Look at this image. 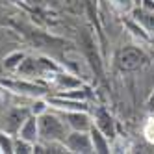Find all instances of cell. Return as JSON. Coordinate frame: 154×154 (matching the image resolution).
Masks as SVG:
<instances>
[{"mask_svg":"<svg viewBox=\"0 0 154 154\" xmlns=\"http://www.w3.org/2000/svg\"><path fill=\"white\" fill-rule=\"evenodd\" d=\"M37 125H39V136H43L47 141H63L65 143V126L56 115L41 113Z\"/></svg>","mask_w":154,"mask_h":154,"instance_id":"obj_1","label":"cell"},{"mask_svg":"<svg viewBox=\"0 0 154 154\" xmlns=\"http://www.w3.org/2000/svg\"><path fill=\"white\" fill-rule=\"evenodd\" d=\"M145 61H147L145 54H143L141 50H137V48H125V50H121L117 54V63H119V67L123 71L137 69L139 65L145 63Z\"/></svg>","mask_w":154,"mask_h":154,"instance_id":"obj_2","label":"cell"},{"mask_svg":"<svg viewBox=\"0 0 154 154\" xmlns=\"http://www.w3.org/2000/svg\"><path fill=\"white\" fill-rule=\"evenodd\" d=\"M65 143H67L69 152H91V149H93L91 137L82 130H76L74 134L67 136L65 137Z\"/></svg>","mask_w":154,"mask_h":154,"instance_id":"obj_3","label":"cell"},{"mask_svg":"<svg viewBox=\"0 0 154 154\" xmlns=\"http://www.w3.org/2000/svg\"><path fill=\"white\" fill-rule=\"evenodd\" d=\"M63 117L67 119V125H71L74 130H82V132H85L87 128L91 126L89 117H87L85 113H80V109H72V112H67Z\"/></svg>","mask_w":154,"mask_h":154,"instance_id":"obj_4","label":"cell"},{"mask_svg":"<svg viewBox=\"0 0 154 154\" xmlns=\"http://www.w3.org/2000/svg\"><path fill=\"white\" fill-rule=\"evenodd\" d=\"M19 136L23 137V139H26V141H30V143H34L37 139V136H39V125H37V121L34 117H28L23 123V126H20Z\"/></svg>","mask_w":154,"mask_h":154,"instance_id":"obj_5","label":"cell"},{"mask_svg":"<svg viewBox=\"0 0 154 154\" xmlns=\"http://www.w3.org/2000/svg\"><path fill=\"white\" fill-rule=\"evenodd\" d=\"M26 119H28L26 112H23V109H13V112L8 115V130L9 132L20 130V126H23V123H24Z\"/></svg>","mask_w":154,"mask_h":154,"instance_id":"obj_6","label":"cell"},{"mask_svg":"<svg viewBox=\"0 0 154 154\" xmlns=\"http://www.w3.org/2000/svg\"><path fill=\"white\" fill-rule=\"evenodd\" d=\"M91 143H93V149H95L97 152H106V150H108L106 141H104L102 134H100L98 130H93V132H91Z\"/></svg>","mask_w":154,"mask_h":154,"instance_id":"obj_7","label":"cell"},{"mask_svg":"<svg viewBox=\"0 0 154 154\" xmlns=\"http://www.w3.org/2000/svg\"><path fill=\"white\" fill-rule=\"evenodd\" d=\"M108 121H109V117L104 112H98V126L102 128L104 134L109 136V134H112V123H108Z\"/></svg>","mask_w":154,"mask_h":154,"instance_id":"obj_8","label":"cell"},{"mask_svg":"<svg viewBox=\"0 0 154 154\" xmlns=\"http://www.w3.org/2000/svg\"><path fill=\"white\" fill-rule=\"evenodd\" d=\"M23 58H24V56H23L20 52H15V54H11V56H9V58L4 61V65H6L8 69H13V67H17V65H20Z\"/></svg>","mask_w":154,"mask_h":154,"instance_id":"obj_9","label":"cell"},{"mask_svg":"<svg viewBox=\"0 0 154 154\" xmlns=\"http://www.w3.org/2000/svg\"><path fill=\"white\" fill-rule=\"evenodd\" d=\"M145 136L150 143H154V121H150V123H147L145 126Z\"/></svg>","mask_w":154,"mask_h":154,"instance_id":"obj_10","label":"cell"},{"mask_svg":"<svg viewBox=\"0 0 154 154\" xmlns=\"http://www.w3.org/2000/svg\"><path fill=\"white\" fill-rule=\"evenodd\" d=\"M0 145H2V152H13V145L4 137V134H0Z\"/></svg>","mask_w":154,"mask_h":154,"instance_id":"obj_11","label":"cell"},{"mask_svg":"<svg viewBox=\"0 0 154 154\" xmlns=\"http://www.w3.org/2000/svg\"><path fill=\"white\" fill-rule=\"evenodd\" d=\"M45 108H47V102H43V100H37L34 104V113L35 115H41V113H45Z\"/></svg>","mask_w":154,"mask_h":154,"instance_id":"obj_12","label":"cell"}]
</instances>
